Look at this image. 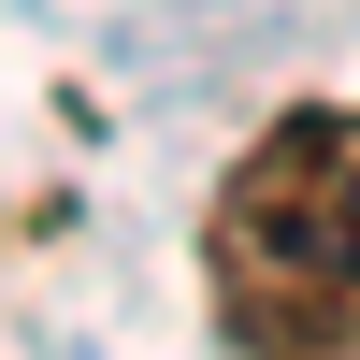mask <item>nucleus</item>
<instances>
[{"label": "nucleus", "mask_w": 360, "mask_h": 360, "mask_svg": "<svg viewBox=\"0 0 360 360\" xmlns=\"http://www.w3.org/2000/svg\"><path fill=\"white\" fill-rule=\"evenodd\" d=\"M202 274H217V332L245 360H360V173H346V115H274L231 159Z\"/></svg>", "instance_id": "f257e3e1"}, {"label": "nucleus", "mask_w": 360, "mask_h": 360, "mask_svg": "<svg viewBox=\"0 0 360 360\" xmlns=\"http://www.w3.org/2000/svg\"><path fill=\"white\" fill-rule=\"evenodd\" d=\"M346 173H360V115H346Z\"/></svg>", "instance_id": "f03ea898"}]
</instances>
